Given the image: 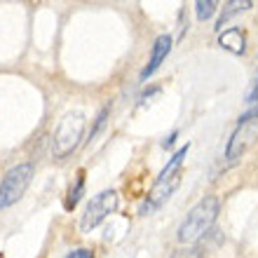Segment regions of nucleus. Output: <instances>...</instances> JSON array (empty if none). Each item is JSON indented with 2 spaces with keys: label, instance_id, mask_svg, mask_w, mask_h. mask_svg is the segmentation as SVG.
<instances>
[{
  "label": "nucleus",
  "instance_id": "f257e3e1",
  "mask_svg": "<svg viewBox=\"0 0 258 258\" xmlns=\"http://www.w3.org/2000/svg\"><path fill=\"white\" fill-rule=\"evenodd\" d=\"M218 209H221V202H218L216 195L202 197V200L185 214L183 223L178 225V232H176L178 242L185 246H192L195 242H200V239L214 228V223H216V218H218Z\"/></svg>",
  "mask_w": 258,
  "mask_h": 258
},
{
  "label": "nucleus",
  "instance_id": "f03ea898",
  "mask_svg": "<svg viewBox=\"0 0 258 258\" xmlns=\"http://www.w3.org/2000/svg\"><path fill=\"white\" fill-rule=\"evenodd\" d=\"M85 134V115L80 110H71L59 120L54 129V139H52V155L56 160H63L73 153L82 141Z\"/></svg>",
  "mask_w": 258,
  "mask_h": 258
},
{
  "label": "nucleus",
  "instance_id": "7ed1b4c3",
  "mask_svg": "<svg viewBox=\"0 0 258 258\" xmlns=\"http://www.w3.org/2000/svg\"><path fill=\"white\" fill-rule=\"evenodd\" d=\"M31 181H33V164L31 162L17 164L7 171L3 176V183H0V211L12 207L14 202H19L26 188L31 185Z\"/></svg>",
  "mask_w": 258,
  "mask_h": 258
},
{
  "label": "nucleus",
  "instance_id": "20e7f679",
  "mask_svg": "<svg viewBox=\"0 0 258 258\" xmlns=\"http://www.w3.org/2000/svg\"><path fill=\"white\" fill-rule=\"evenodd\" d=\"M117 209V192L115 190H101L99 195H94L89 200V204L85 207V214L80 218V230L92 232L99 223H103L106 218Z\"/></svg>",
  "mask_w": 258,
  "mask_h": 258
},
{
  "label": "nucleus",
  "instance_id": "39448f33",
  "mask_svg": "<svg viewBox=\"0 0 258 258\" xmlns=\"http://www.w3.org/2000/svg\"><path fill=\"white\" fill-rule=\"evenodd\" d=\"M258 132V124L256 122H249V124H239L235 132H232L230 141H228V148H225V157L228 160H237L246 153L249 143L253 141V136Z\"/></svg>",
  "mask_w": 258,
  "mask_h": 258
},
{
  "label": "nucleus",
  "instance_id": "423d86ee",
  "mask_svg": "<svg viewBox=\"0 0 258 258\" xmlns=\"http://www.w3.org/2000/svg\"><path fill=\"white\" fill-rule=\"evenodd\" d=\"M169 52H171V38L169 35H157L155 42H153V49H150L148 63H146V68L141 71V80H148L150 75L164 63V59L169 56Z\"/></svg>",
  "mask_w": 258,
  "mask_h": 258
},
{
  "label": "nucleus",
  "instance_id": "0eeeda50",
  "mask_svg": "<svg viewBox=\"0 0 258 258\" xmlns=\"http://www.w3.org/2000/svg\"><path fill=\"white\" fill-rule=\"evenodd\" d=\"M218 45L223 49H228V52H232V54H244L246 52V35L242 28H228V31H223V33L218 35Z\"/></svg>",
  "mask_w": 258,
  "mask_h": 258
},
{
  "label": "nucleus",
  "instance_id": "6e6552de",
  "mask_svg": "<svg viewBox=\"0 0 258 258\" xmlns=\"http://www.w3.org/2000/svg\"><path fill=\"white\" fill-rule=\"evenodd\" d=\"M249 7H251L249 0H230V3H225L223 12H221V17H218V21H216V28L221 31V28H223L232 17H235V14H242L244 10H249Z\"/></svg>",
  "mask_w": 258,
  "mask_h": 258
},
{
  "label": "nucleus",
  "instance_id": "1a4fd4ad",
  "mask_svg": "<svg viewBox=\"0 0 258 258\" xmlns=\"http://www.w3.org/2000/svg\"><path fill=\"white\" fill-rule=\"evenodd\" d=\"M218 10V5L214 3V0H197L195 3V14L200 21H207L214 17V12Z\"/></svg>",
  "mask_w": 258,
  "mask_h": 258
},
{
  "label": "nucleus",
  "instance_id": "9d476101",
  "mask_svg": "<svg viewBox=\"0 0 258 258\" xmlns=\"http://www.w3.org/2000/svg\"><path fill=\"white\" fill-rule=\"evenodd\" d=\"M82 192H85V176H78V183L71 185V190H68V197H66V209H75V204L80 202Z\"/></svg>",
  "mask_w": 258,
  "mask_h": 258
},
{
  "label": "nucleus",
  "instance_id": "9b49d317",
  "mask_svg": "<svg viewBox=\"0 0 258 258\" xmlns=\"http://www.w3.org/2000/svg\"><path fill=\"white\" fill-rule=\"evenodd\" d=\"M249 122H258V99L253 103H249V108L239 115V124H249Z\"/></svg>",
  "mask_w": 258,
  "mask_h": 258
},
{
  "label": "nucleus",
  "instance_id": "f8f14e48",
  "mask_svg": "<svg viewBox=\"0 0 258 258\" xmlns=\"http://www.w3.org/2000/svg\"><path fill=\"white\" fill-rule=\"evenodd\" d=\"M171 258H204V253H202L200 246H183V249L174 251V256Z\"/></svg>",
  "mask_w": 258,
  "mask_h": 258
},
{
  "label": "nucleus",
  "instance_id": "ddd939ff",
  "mask_svg": "<svg viewBox=\"0 0 258 258\" xmlns=\"http://www.w3.org/2000/svg\"><path fill=\"white\" fill-rule=\"evenodd\" d=\"M106 117H108V108H101V113L96 115V122H94V127H92V132H89V139H94L96 134H99V129L106 124Z\"/></svg>",
  "mask_w": 258,
  "mask_h": 258
},
{
  "label": "nucleus",
  "instance_id": "4468645a",
  "mask_svg": "<svg viewBox=\"0 0 258 258\" xmlns=\"http://www.w3.org/2000/svg\"><path fill=\"white\" fill-rule=\"evenodd\" d=\"M258 99V73H256V78H253V85H251V89H249V94H246V103H253Z\"/></svg>",
  "mask_w": 258,
  "mask_h": 258
},
{
  "label": "nucleus",
  "instance_id": "2eb2a0df",
  "mask_svg": "<svg viewBox=\"0 0 258 258\" xmlns=\"http://www.w3.org/2000/svg\"><path fill=\"white\" fill-rule=\"evenodd\" d=\"M66 258H94V253L89 251V249H75V251H71Z\"/></svg>",
  "mask_w": 258,
  "mask_h": 258
},
{
  "label": "nucleus",
  "instance_id": "dca6fc26",
  "mask_svg": "<svg viewBox=\"0 0 258 258\" xmlns=\"http://www.w3.org/2000/svg\"><path fill=\"white\" fill-rule=\"evenodd\" d=\"M174 139H176V132H171V134L164 139V141H162V148H171V146H174Z\"/></svg>",
  "mask_w": 258,
  "mask_h": 258
}]
</instances>
